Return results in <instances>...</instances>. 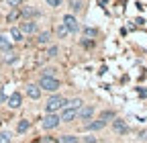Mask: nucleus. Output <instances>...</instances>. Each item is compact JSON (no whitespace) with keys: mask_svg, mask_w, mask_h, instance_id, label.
Here are the masks:
<instances>
[{"mask_svg":"<svg viewBox=\"0 0 147 143\" xmlns=\"http://www.w3.org/2000/svg\"><path fill=\"white\" fill-rule=\"evenodd\" d=\"M65 98L61 96V94H51L49 96V100L45 102V111L47 113H57L59 109H63V106H65Z\"/></svg>","mask_w":147,"mask_h":143,"instance_id":"f257e3e1","label":"nucleus"},{"mask_svg":"<svg viewBox=\"0 0 147 143\" xmlns=\"http://www.w3.org/2000/svg\"><path fill=\"white\" fill-rule=\"evenodd\" d=\"M59 86H61V84H59V80L55 78V76H51V78H41V80H39V88H41V90L51 92V94L57 92Z\"/></svg>","mask_w":147,"mask_h":143,"instance_id":"f03ea898","label":"nucleus"},{"mask_svg":"<svg viewBox=\"0 0 147 143\" xmlns=\"http://www.w3.org/2000/svg\"><path fill=\"white\" fill-rule=\"evenodd\" d=\"M61 23H63V25L67 27V31H69V33H78V31H80V25H78V19H76V16H74V14H65Z\"/></svg>","mask_w":147,"mask_h":143,"instance_id":"7ed1b4c3","label":"nucleus"},{"mask_svg":"<svg viewBox=\"0 0 147 143\" xmlns=\"http://www.w3.org/2000/svg\"><path fill=\"white\" fill-rule=\"evenodd\" d=\"M59 123H61V121H59V117L55 115V113H47V117L43 119L41 125H43V129H55Z\"/></svg>","mask_w":147,"mask_h":143,"instance_id":"20e7f679","label":"nucleus"},{"mask_svg":"<svg viewBox=\"0 0 147 143\" xmlns=\"http://www.w3.org/2000/svg\"><path fill=\"white\" fill-rule=\"evenodd\" d=\"M92 115H94V106H80L78 109V119L80 121H90L92 119Z\"/></svg>","mask_w":147,"mask_h":143,"instance_id":"39448f33","label":"nucleus"},{"mask_svg":"<svg viewBox=\"0 0 147 143\" xmlns=\"http://www.w3.org/2000/svg\"><path fill=\"white\" fill-rule=\"evenodd\" d=\"M6 104L10 106V109H21V106H23V96L18 94V92H12V94L8 96Z\"/></svg>","mask_w":147,"mask_h":143,"instance_id":"423d86ee","label":"nucleus"},{"mask_svg":"<svg viewBox=\"0 0 147 143\" xmlns=\"http://www.w3.org/2000/svg\"><path fill=\"white\" fill-rule=\"evenodd\" d=\"M18 29H21L23 33H27V35H35L39 27H37V23H35V21H31V19H29V21L21 23V27H18Z\"/></svg>","mask_w":147,"mask_h":143,"instance_id":"0eeeda50","label":"nucleus"},{"mask_svg":"<svg viewBox=\"0 0 147 143\" xmlns=\"http://www.w3.org/2000/svg\"><path fill=\"white\" fill-rule=\"evenodd\" d=\"M25 92H27V96L33 98V100H39V98H41V88H39V86H35V84H29Z\"/></svg>","mask_w":147,"mask_h":143,"instance_id":"6e6552de","label":"nucleus"},{"mask_svg":"<svg viewBox=\"0 0 147 143\" xmlns=\"http://www.w3.org/2000/svg\"><path fill=\"white\" fill-rule=\"evenodd\" d=\"M74 119H78V111H74V109H63L59 121H63V123H71Z\"/></svg>","mask_w":147,"mask_h":143,"instance_id":"1a4fd4ad","label":"nucleus"},{"mask_svg":"<svg viewBox=\"0 0 147 143\" xmlns=\"http://www.w3.org/2000/svg\"><path fill=\"white\" fill-rule=\"evenodd\" d=\"M113 129H115L119 135H125V133L129 131V127L125 125V121H121V119H115V121H113Z\"/></svg>","mask_w":147,"mask_h":143,"instance_id":"9d476101","label":"nucleus"},{"mask_svg":"<svg viewBox=\"0 0 147 143\" xmlns=\"http://www.w3.org/2000/svg\"><path fill=\"white\" fill-rule=\"evenodd\" d=\"M104 121H100V119H96V121H92V123H88L86 125V129L88 131H100V129H104Z\"/></svg>","mask_w":147,"mask_h":143,"instance_id":"9b49d317","label":"nucleus"},{"mask_svg":"<svg viewBox=\"0 0 147 143\" xmlns=\"http://www.w3.org/2000/svg\"><path fill=\"white\" fill-rule=\"evenodd\" d=\"M82 104H84V100H82V98H71V100H67V102H65L63 109H74V111H78Z\"/></svg>","mask_w":147,"mask_h":143,"instance_id":"f8f14e48","label":"nucleus"},{"mask_svg":"<svg viewBox=\"0 0 147 143\" xmlns=\"http://www.w3.org/2000/svg\"><path fill=\"white\" fill-rule=\"evenodd\" d=\"M0 51H6V53L12 51V43L4 37V35H0Z\"/></svg>","mask_w":147,"mask_h":143,"instance_id":"ddd939ff","label":"nucleus"},{"mask_svg":"<svg viewBox=\"0 0 147 143\" xmlns=\"http://www.w3.org/2000/svg\"><path fill=\"white\" fill-rule=\"evenodd\" d=\"M49 41H51V33H49V31L39 33V37H37V43H39V45H47Z\"/></svg>","mask_w":147,"mask_h":143,"instance_id":"4468645a","label":"nucleus"},{"mask_svg":"<svg viewBox=\"0 0 147 143\" xmlns=\"http://www.w3.org/2000/svg\"><path fill=\"white\" fill-rule=\"evenodd\" d=\"M29 127H31V123H29L27 119H23V121H18L16 131H18V133H27V131H29Z\"/></svg>","mask_w":147,"mask_h":143,"instance_id":"2eb2a0df","label":"nucleus"},{"mask_svg":"<svg viewBox=\"0 0 147 143\" xmlns=\"http://www.w3.org/2000/svg\"><path fill=\"white\" fill-rule=\"evenodd\" d=\"M23 35H25V33H23L21 29H16V27L10 29V37H12V41H23Z\"/></svg>","mask_w":147,"mask_h":143,"instance_id":"dca6fc26","label":"nucleus"},{"mask_svg":"<svg viewBox=\"0 0 147 143\" xmlns=\"http://www.w3.org/2000/svg\"><path fill=\"white\" fill-rule=\"evenodd\" d=\"M113 119H115V113H113V111H104V113H100V121H104V123L113 121Z\"/></svg>","mask_w":147,"mask_h":143,"instance_id":"f3484780","label":"nucleus"},{"mask_svg":"<svg viewBox=\"0 0 147 143\" xmlns=\"http://www.w3.org/2000/svg\"><path fill=\"white\" fill-rule=\"evenodd\" d=\"M12 141V135L8 131H0V143H10Z\"/></svg>","mask_w":147,"mask_h":143,"instance_id":"a211bd4d","label":"nucleus"},{"mask_svg":"<svg viewBox=\"0 0 147 143\" xmlns=\"http://www.w3.org/2000/svg\"><path fill=\"white\" fill-rule=\"evenodd\" d=\"M98 35V31L96 29H90V27H84V37H90V39H94Z\"/></svg>","mask_w":147,"mask_h":143,"instance_id":"6ab92c4d","label":"nucleus"},{"mask_svg":"<svg viewBox=\"0 0 147 143\" xmlns=\"http://www.w3.org/2000/svg\"><path fill=\"white\" fill-rule=\"evenodd\" d=\"M57 35H59L61 39H63V37H67V35H69V31H67V27H65L63 23H59V27H57Z\"/></svg>","mask_w":147,"mask_h":143,"instance_id":"aec40b11","label":"nucleus"},{"mask_svg":"<svg viewBox=\"0 0 147 143\" xmlns=\"http://www.w3.org/2000/svg\"><path fill=\"white\" fill-rule=\"evenodd\" d=\"M55 72H57L55 67H45V69L41 72V78H51V76H55Z\"/></svg>","mask_w":147,"mask_h":143,"instance_id":"412c9836","label":"nucleus"},{"mask_svg":"<svg viewBox=\"0 0 147 143\" xmlns=\"http://www.w3.org/2000/svg\"><path fill=\"white\" fill-rule=\"evenodd\" d=\"M21 14H25V16H39V10H35V8H23Z\"/></svg>","mask_w":147,"mask_h":143,"instance_id":"4be33fe9","label":"nucleus"},{"mask_svg":"<svg viewBox=\"0 0 147 143\" xmlns=\"http://www.w3.org/2000/svg\"><path fill=\"white\" fill-rule=\"evenodd\" d=\"M61 143H78V137L76 135H63L61 137Z\"/></svg>","mask_w":147,"mask_h":143,"instance_id":"5701e85b","label":"nucleus"},{"mask_svg":"<svg viewBox=\"0 0 147 143\" xmlns=\"http://www.w3.org/2000/svg\"><path fill=\"white\" fill-rule=\"evenodd\" d=\"M18 16H21V10H18V8H12V12L8 14V23H12V21H16V19H18Z\"/></svg>","mask_w":147,"mask_h":143,"instance_id":"b1692460","label":"nucleus"},{"mask_svg":"<svg viewBox=\"0 0 147 143\" xmlns=\"http://www.w3.org/2000/svg\"><path fill=\"white\" fill-rule=\"evenodd\" d=\"M57 51H59V49H57V45H51V47H49V51H47V57L57 55Z\"/></svg>","mask_w":147,"mask_h":143,"instance_id":"393cba45","label":"nucleus"},{"mask_svg":"<svg viewBox=\"0 0 147 143\" xmlns=\"http://www.w3.org/2000/svg\"><path fill=\"white\" fill-rule=\"evenodd\" d=\"M21 2H23V0H6V4L12 6V8H18V6H21Z\"/></svg>","mask_w":147,"mask_h":143,"instance_id":"a878e982","label":"nucleus"},{"mask_svg":"<svg viewBox=\"0 0 147 143\" xmlns=\"http://www.w3.org/2000/svg\"><path fill=\"white\" fill-rule=\"evenodd\" d=\"M45 2H47L49 6H53V8H57V6L61 4V0H45Z\"/></svg>","mask_w":147,"mask_h":143,"instance_id":"bb28decb","label":"nucleus"},{"mask_svg":"<svg viewBox=\"0 0 147 143\" xmlns=\"http://www.w3.org/2000/svg\"><path fill=\"white\" fill-rule=\"evenodd\" d=\"M16 61V55H14V53H10L8 51V57H6V63H14Z\"/></svg>","mask_w":147,"mask_h":143,"instance_id":"cd10ccee","label":"nucleus"},{"mask_svg":"<svg viewBox=\"0 0 147 143\" xmlns=\"http://www.w3.org/2000/svg\"><path fill=\"white\" fill-rule=\"evenodd\" d=\"M71 4H74V6H71L74 10H80V8H82V6H80V0H74V2H71Z\"/></svg>","mask_w":147,"mask_h":143,"instance_id":"c85d7f7f","label":"nucleus"},{"mask_svg":"<svg viewBox=\"0 0 147 143\" xmlns=\"http://www.w3.org/2000/svg\"><path fill=\"white\" fill-rule=\"evenodd\" d=\"M94 141H96L94 137H86V143H94Z\"/></svg>","mask_w":147,"mask_h":143,"instance_id":"c756f323","label":"nucleus"}]
</instances>
